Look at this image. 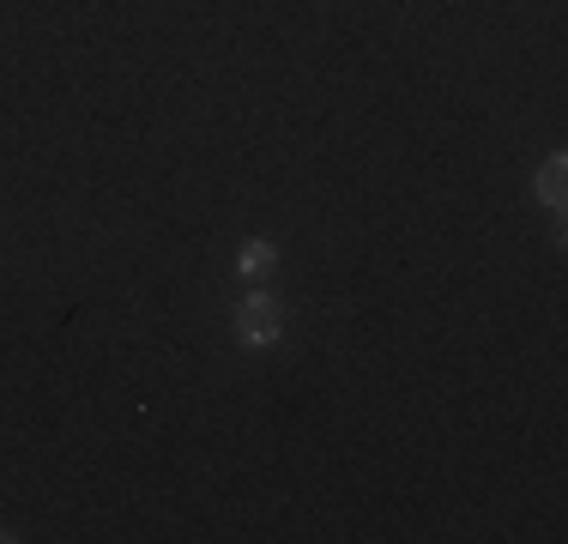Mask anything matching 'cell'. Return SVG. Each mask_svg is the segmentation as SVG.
<instances>
[{
  "label": "cell",
  "instance_id": "obj_3",
  "mask_svg": "<svg viewBox=\"0 0 568 544\" xmlns=\"http://www.w3.org/2000/svg\"><path fill=\"white\" fill-rule=\"evenodd\" d=\"M236 272H242V279H273V272H278V249L266 236H248L236 249Z\"/></svg>",
  "mask_w": 568,
  "mask_h": 544
},
{
  "label": "cell",
  "instance_id": "obj_2",
  "mask_svg": "<svg viewBox=\"0 0 568 544\" xmlns=\"http://www.w3.org/2000/svg\"><path fill=\"white\" fill-rule=\"evenodd\" d=\"M532 188H538V200H545L550 212H562V200H568V158H545L538 163V175H532Z\"/></svg>",
  "mask_w": 568,
  "mask_h": 544
},
{
  "label": "cell",
  "instance_id": "obj_1",
  "mask_svg": "<svg viewBox=\"0 0 568 544\" xmlns=\"http://www.w3.org/2000/svg\"><path fill=\"white\" fill-rule=\"evenodd\" d=\"M236 339L248 351H266V345H278L284 339V303L273 291H242V303H236Z\"/></svg>",
  "mask_w": 568,
  "mask_h": 544
},
{
  "label": "cell",
  "instance_id": "obj_4",
  "mask_svg": "<svg viewBox=\"0 0 568 544\" xmlns=\"http://www.w3.org/2000/svg\"><path fill=\"white\" fill-rule=\"evenodd\" d=\"M0 544H12V533H7V526H0Z\"/></svg>",
  "mask_w": 568,
  "mask_h": 544
}]
</instances>
